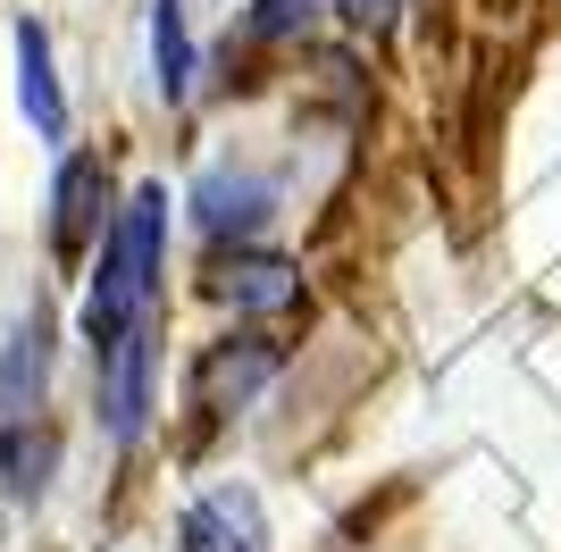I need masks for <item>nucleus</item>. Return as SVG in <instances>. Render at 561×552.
Wrapping results in <instances>:
<instances>
[{
  "label": "nucleus",
  "instance_id": "nucleus-1",
  "mask_svg": "<svg viewBox=\"0 0 561 552\" xmlns=\"http://www.w3.org/2000/svg\"><path fill=\"white\" fill-rule=\"evenodd\" d=\"M160 268H168V184H135L126 209L110 218V234H101V268H93V294H84V335L110 344V335L151 319Z\"/></svg>",
  "mask_w": 561,
  "mask_h": 552
},
{
  "label": "nucleus",
  "instance_id": "nucleus-2",
  "mask_svg": "<svg viewBox=\"0 0 561 552\" xmlns=\"http://www.w3.org/2000/svg\"><path fill=\"white\" fill-rule=\"evenodd\" d=\"M151 386H160V352H151V319L93 344V411L110 427V444H135L151 427Z\"/></svg>",
  "mask_w": 561,
  "mask_h": 552
},
{
  "label": "nucleus",
  "instance_id": "nucleus-3",
  "mask_svg": "<svg viewBox=\"0 0 561 552\" xmlns=\"http://www.w3.org/2000/svg\"><path fill=\"white\" fill-rule=\"evenodd\" d=\"M110 168L93 160V151H68L59 160V176H50V252H59V268H76L84 252H101V234H110Z\"/></svg>",
  "mask_w": 561,
  "mask_h": 552
},
{
  "label": "nucleus",
  "instance_id": "nucleus-4",
  "mask_svg": "<svg viewBox=\"0 0 561 552\" xmlns=\"http://www.w3.org/2000/svg\"><path fill=\"white\" fill-rule=\"evenodd\" d=\"M268 377H277V344H268V335H227V344H210L193 360L185 393H193V411L227 418V411H252Z\"/></svg>",
  "mask_w": 561,
  "mask_h": 552
},
{
  "label": "nucleus",
  "instance_id": "nucleus-5",
  "mask_svg": "<svg viewBox=\"0 0 561 552\" xmlns=\"http://www.w3.org/2000/svg\"><path fill=\"white\" fill-rule=\"evenodd\" d=\"M268 209H277V184L260 176V168L218 160V168H202V176H193V227L218 234V243L260 234V227H268Z\"/></svg>",
  "mask_w": 561,
  "mask_h": 552
},
{
  "label": "nucleus",
  "instance_id": "nucleus-6",
  "mask_svg": "<svg viewBox=\"0 0 561 552\" xmlns=\"http://www.w3.org/2000/svg\"><path fill=\"white\" fill-rule=\"evenodd\" d=\"M50 368H59V319L34 301V310H18L9 344H0V418H34L43 411Z\"/></svg>",
  "mask_w": 561,
  "mask_h": 552
},
{
  "label": "nucleus",
  "instance_id": "nucleus-7",
  "mask_svg": "<svg viewBox=\"0 0 561 552\" xmlns=\"http://www.w3.org/2000/svg\"><path fill=\"white\" fill-rule=\"evenodd\" d=\"M210 301H227L243 319H294L302 310V268L277 252H227L210 260Z\"/></svg>",
  "mask_w": 561,
  "mask_h": 552
},
{
  "label": "nucleus",
  "instance_id": "nucleus-8",
  "mask_svg": "<svg viewBox=\"0 0 561 552\" xmlns=\"http://www.w3.org/2000/svg\"><path fill=\"white\" fill-rule=\"evenodd\" d=\"M176 552H268V519H260L252 485H210L202 503L176 519Z\"/></svg>",
  "mask_w": 561,
  "mask_h": 552
},
{
  "label": "nucleus",
  "instance_id": "nucleus-9",
  "mask_svg": "<svg viewBox=\"0 0 561 552\" xmlns=\"http://www.w3.org/2000/svg\"><path fill=\"white\" fill-rule=\"evenodd\" d=\"M18 101L34 117L43 142H68V92H59V68H50V25L18 18Z\"/></svg>",
  "mask_w": 561,
  "mask_h": 552
},
{
  "label": "nucleus",
  "instance_id": "nucleus-10",
  "mask_svg": "<svg viewBox=\"0 0 561 552\" xmlns=\"http://www.w3.org/2000/svg\"><path fill=\"white\" fill-rule=\"evenodd\" d=\"M50 469H59V427H43V418H9V427H0V494H9L18 510L43 503Z\"/></svg>",
  "mask_w": 561,
  "mask_h": 552
},
{
  "label": "nucleus",
  "instance_id": "nucleus-11",
  "mask_svg": "<svg viewBox=\"0 0 561 552\" xmlns=\"http://www.w3.org/2000/svg\"><path fill=\"white\" fill-rule=\"evenodd\" d=\"M151 68H160V101L193 92V34H185V0H151Z\"/></svg>",
  "mask_w": 561,
  "mask_h": 552
},
{
  "label": "nucleus",
  "instance_id": "nucleus-12",
  "mask_svg": "<svg viewBox=\"0 0 561 552\" xmlns=\"http://www.w3.org/2000/svg\"><path fill=\"white\" fill-rule=\"evenodd\" d=\"M310 18H319V0H252V43H294L310 34Z\"/></svg>",
  "mask_w": 561,
  "mask_h": 552
},
{
  "label": "nucleus",
  "instance_id": "nucleus-13",
  "mask_svg": "<svg viewBox=\"0 0 561 552\" xmlns=\"http://www.w3.org/2000/svg\"><path fill=\"white\" fill-rule=\"evenodd\" d=\"M328 9L352 25V34H369V43H386V34H394V18H402V0H328Z\"/></svg>",
  "mask_w": 561,
  "mask_h": 552
}]
</instances>
